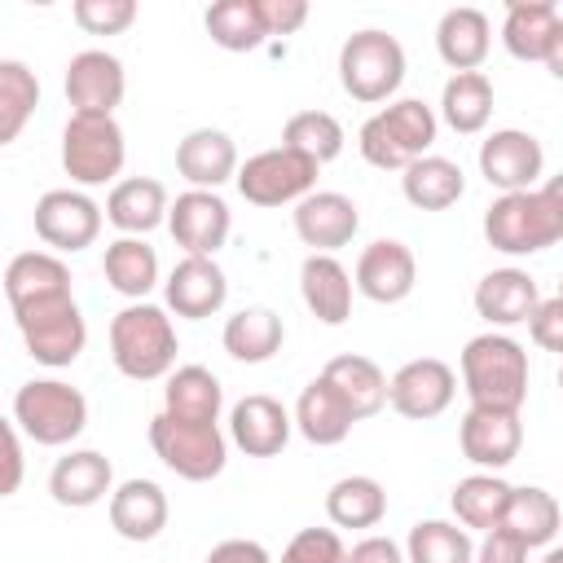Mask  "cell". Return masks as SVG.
Returning <instances> with one entry per match:
<instances>
[{
    "label": "cell",
    "instance_id": "obj_48",
    "mask_svg": "<svg viewBox=\"0 0 563 563\" xmlns=\"http://www.w3.org/2000/svg\"><path fill=\"white\" fill-rule=\"evenodd\" d=\"M471 563H528V545H523L515 532L493 528V532H484V541L475 545Z\"/></svg>",
    "mask_w": 563,
    "mask_h": 563
},
{
    "label": "cell",
    "instance_id": "obj_47",
    "mask_svg": "<svg viewBox=\"0 0 563 563\" xmlns=\"http://www.w3.org/2000/svg\"><path fill=\"white\" fill-rule=\"evenodd\" d=\"M26 479V457H22V440L18 427L9 418H0V497H13Z\"/></svg>",
    "mask_w": 563,
    "mask_h": 563
},
{
    "label": "cell",
    "instance_id": "obj_4",
    "mask_svg": "<svg viewBox=\"0 0 563 563\" xmlns=\"http://www.w3.org/2000/svg\"><path fill=\"white\" fill-rule=\"evenodd\" d=\"M13 422L26 440L62 449L70 440L84 435L88 427V400L79 387L62 383V378H31L18 387L13 396Z\"/></svg>",
    "mask_w": 563,
    "mask_h": 563
},
{
    "label": "cell",
    "instance_id": "obj_24",
    "mask_svg": "<svg viewBox=\"0 0 563 563\" xmlns=\"http://www.w3.org/2000/svg\"><path fill=\"white\" fill-rule=\"evenodd\" d=\"M488 48H493V22H488V13L471 9V4L444 9L440 26H435V53H440V62L453 75L479 70L484 57H488Z\"/></svg>",
    "mask_w": 563,
    "mask_h": 563
},
{
    "label": "cell",
    "instance_id": "obj_40",
    "mask_svg": "<svg viewBox=\"0 0 563 563\" xmlns=\"http://www.w3.org/2000/svg\"><path fill=\"white\" fill-rule=\"evenodd\" d=\"M202 22H207L211 44H220L224 53H251L268 40L260 0H216Z\"/></svg>",
    "mask_w": 563,
    "mask_h": 563
},
{
    "label": "cell",
    "instance_id": "obj_43",
    "mask_svg": "<svg viewBox=\"0 0 563 563\" xmlns=\"http://www.w3.org/2000/svg\"><path fill=\"white\" fill-rule=\"evenodd\" d=\"M475 541L449 519H418L405 537V563H471Z\"/></svg>",
    "mask_w": 563,
    "mask_h": 563
},
{
    "label": "cell",
    "instance_id": "obj_45",
    "mask_svg": "<svg viewBox=\"0 0 563 563\" xmlns=\"http://www.w3.org/2000/svg\"><path fill=\"white\" fill-rule=\"evenodd\" d=\"M343 541L334 528H299L286 550H282V563H343Z\"/></svg>",
    "mask_w": 563,
    "mask_h": 563
},
{
    "label": "cell",
    "instance_id": "obj_29",
    "mask_svg": "<svg viewBox=\"0 0 563 563\" xmlns=\"http://www.w3.org/2000/svg\"><path fill=\"white\" fill-rule=\"evenodd\" d=\"M290 422H295V431L308 440V444H317V449H330V444H343L347 440V431L356 427V418L347 413V405H343V396L317 374L303 391H299V400H295V413H290Z\"/></svg>",
    "mask_w": 563,
    "mask_h": 563
},
{
    "label": "cell",
    "instance_id": "obj_23",
    "mask_svg": "<svg viewBox=\"0 0 563 563\" xmlns=\"http://www.w3.org/2000/svg\"><path fill=\"white\" fill-rule=\"evenodd\" d=\"M176 172L189 180V189H220L238 176V145L220 128H194L176 145Z\"/></svg>",
    "mask_w": 563,
    "mask_h": 563
},
{
    "label": "cell",
    "instance_id": "obj_15",
    "mask_svg": "<svg viewBox=\"0 0 563 563\" xmlns=\"http://www.w3.org/2000/svg\"><path fill=\"white\" fill-rule=\"evenodd\" d=\"M167 229H172L176 246H185V255L216 260V251L229 242L233 211L211 189H185V194H176V202H167Z\"/></svg>",
    "mask_w": 563,
    "mask_h": 563
},
{
    "label": "cell",
    "instance_id": "obj_36",
    "mask_svg": "<svg viewBox=\"0 0 563 563\" xmlns=\"http://www.w3.org/2000/svg\"><path fill=\"white\" fill-rule=\"evenodd\" d=\"M506 497H510V484L501 475H488V471H475L466 479L453 484L449 493V506H453V519L457 528H475V532H493L501 528V515H506Z\"/></svg>",
    "mask_w": 563,
    "mask_h": 563
},
{
    "label": "cell",
    "instance_id": "obj_20",
    "mask_svg": "<svg viewBox=\"0 0 563 563\" xmlns=\"http://www.w3.org/2000/svg\"><path fill=\"white\" fill-rule=\"evenodd\" d=\"M295 422H290V409L264 391L255 396H242L233 409H229V440L246 453V457H277L290 440Z\"/></svg>",
    "mask_w": 563,
    "mask_h": 563
},
{
    "label": "cell",
    "instance_id": "obj_19",
    "mask_svg": "<svg viewBox=\"0 0 563 563\" xmlns=\"http://www.w3.org/2000/svg\"><path fill=\"white\" fill-rule=\"evenodd\" d=\"M163 299H167V312L185 317V321H202V317H216L229 299V277L224 268L211 260V255H185L167 282H163Z\"/></svg>",
    "mask_w": 563,
    "mask_h": 563
},
{
    "label": "cell",
    "instance_id": "obj_22",
    "mask_svg": "<svg viewBox=\"0 0 563 563\" xmlns=\"http://www.w3.org/2000/svg\"><path fill=\"white\" fill-rule=\"evenodd\" d=\"M537 303H541V290H537V277L528 268H493L475 286V312L493 330L523 325Z\"/></svg>",
    "mask_w": 563,
    "mask_h": 563
},
{
    "label": "cell",
    "instance_id": "obj_50",
    "mask_svg": "<svg viewBox=\"0 0 563 563\" xmlns=\"http://www.w3.org/2000/svg\"><path fill=\"white\" fill-rule=\"evenodd\" d=\"M343 563H405V550L391 537H361L352 550H343Z\"/></svg>",
    "mask_w": 563,
    "mask_h": 563
},
{
    "label": "cell",
    "instance_id": "obj_9",
    "mask_svg": "<svg viewBox=\"0 0 563 563\" xmlns=\"http://www.w3.org/2000/svg\"><path fill=\"white\" fill-rule=\"evenodd\" d=\"M317 163H308L303 154L286 150V145H273V150H260L251 154L246 163H238V194L255 207H286V202H299L317 189Z\"/></svg>",
    "mask_w": 563,
    "mask_h": 563
},
{
    "label": "cell",
    "instance_id": "obj_18",
    "mask_svg": "<svg viewBox=\"0 0 563 563\" xmlns=\"http://www.w3.org/2000/svg\"><path fill=\"white\" fill-rule=\"evenodd\" d=\"M356 229H361V211L347 194L312 189L308 198L295 202V233L303 246H312V255H334L356 238Z\"/></svg>",
    "mask_w": 563,
    "mask_h": 563
},
{
    "label": "cell",
    "instance_id": "obj_17",
    "mask_svg": "<svg viewBox=\"0 0 563 563\" xmlns=\"http://www.w3.org/2000/svg\"><path fill=\"white\" fill-rule=\"evenodd\" d=\"M413 282H418V260L396 238L369 242L352 273V290H361L369 303H400L413 295Z\"/></svg>",
    "mask_w": 563,
    "mask_h": 563
},
{
    "label": "cell",
    "instance_id": "obj_5",
    "mask_svg": "<svg viewBox=\"0 0 563 563\" xmlns=\"http://www.w3.org/2000/svg\"><path fill=\"white\" fill-rule=\"evenodd\" d=\"M339 84L352 101L378 106L391 101L396 88L405 84V48L387 31H352L339 48Z\"/></svg>",
    "mask_w": 563,
    "mask_h": 563
},
{
    "label": "cell",
    "instance_id": "obj_38",
    "mask_svg": "<svg viewBox=\"0 0 563 563\" xmlns=\"http://www.w3.org/2000/svg\"><path fill=\"white\" fill-rule=\"evenodd\" d=\"M374 123L391 136V145H396L409 163L422 158V154H431L435 132H440V119H435V110H431L422 97H396V101H387V106L374 114Z\"/></svg>",
    "mask_w": 563,
    "mask_h": 563
},
{
    "label": "cell",
    "instance_id": "obj_44",
    "mask_svg": "<svg viewBox=\"0 0 563 563\" xmlns=\"http://www.w3.org/2000/svg\"><path fill=\"white\" fill-rule=\"evenodd\" d=\"M70 13L88 35H123L136 22V0H75Z\"/></svg>",
    "mask_w": 563,
    "mask_h": 563
},
{
    "label": "cell",
    "instance_id": "obj_42",
    "mask_svg": "<svg viewBox=\"0 0 563 563\" xmlns=\"http://www.w3.org/2000/svg\"><path fill=\"white\" fill-rule=\"evenodd\" d=\"M343 141H347L343 136V123L330 110H299L282 128V145L295 150V154H303L317 167H325L330 158H339L343 154Z\"/></svg>",
    "mask_w": 563,
    "mask_h": 563
},
{
    "label": "cell",
    "instance_id": "obj_6",
    "mask_svg": "<svg viewBox=\"0 0 563 563\" xmlns=\"http://www.w3.org/2000/svg\"><path fill=\"white\" fill-rule=\"evenodd\" d=\"M150 449L172 475L189 484L216 479L229 462V435L220 431V422H185L172 413L150 418Z\"/></svg>",
    "mask_w": 563,
    "mask_h": 563
},
{
    "label": "cell",
    "instance_id": "obj_51",
    "mask_svg": "<svg viewBox=\"0 0 563 563\" xmlns=\"http://www.w3.org/2000/svg\"><path fill=\"white\" fill-rule=\"evenodd\" d=\"M207 563H273V554L251 537H229V541L211 545Z\"/></svg>",
    "mask_w": 563,
    "mask_h": 563
},
{
    "label": "cell",
    "instance_id": "obj_14",
    "mask_svg": "<svg viewBox=\"0 0 563 563\" xmlns=\"http://www.w3.org/2000/svg\"><path fill=\"white\" fill-rule=\"evenodd\" d=\"M66 101H70V114H114L123 106V92H128V75H123V62L106 48H84L66 62Z\"/></svg>",
    "mask_w": 563,
    "mask_h": 563
},
{
    "label": "cell",
    "instance_id": "obj_28",
    "mask_svg": "<svg viewBox=\"0 0 563 563\" xmlns=\"http://www.w3.org/2000/svg\"><path fill=\"white\" fill-rule=\"evenodd\" d=\"M299 295L321 325H343L352 317V273L334 255H308L299 264Z\"/></svg>",
    "mask_w": 563,
    "mask_h": 563
},
{
    "label": "cell",
    "instance_id": "obj_37",
    "mask_svg": "<svg viewBox=\"0 0 563 563\" xmlns=\"http://www.w3.org/2000/svg\"><path fill=\"white\" fill-rule=\"evenodd\" d=\"M440 119L457 132V136H475L488 128L493 119V79L484 70H466L453 75L440 92Z\"/></svg>",
    "mask_w": 563,
    "mask_h": 563
},
{
    "label": "cell",
    "instance_id": "obj_34",
    "mask_svg": "<svg viewBox=\"0 0 563 563\" xmlns=\"http://www.w3.org/2000/svg\"><path fill=\"white\" fill-rule=\"evenodd\" d=\"M101 273L110 282V290L141 303L158 286V251L145 238H114L101 255Z\"/></svg>",
    "mask_w": 563,
    "mask_h": 563
},
{
    "label": "cell",
    "instance_id": "obj_49",
    "mask_svg": "<svg viewBox=\"0 0 563 563\" xmlns=\"http://www.w3.org/2000/svg\"><path fill=\"white\" fill-rule=\"evenodd\" d=\"M260 13H264L268 35H295L308 22V4L303 0H260Z\"/></svg>",
    "mask_w": 563,
    "mask_h": 563
},
{
    "label": "cell",
    "instance_id": "obj_21",
    "mask_svg": "<svg viewBox=\"0 0 563 563\" xmlns=\"http://www.w3.org/2000/svg\"><path fill=\"white\" fill-rule=\"evenodd\" d=\"M114 488V466L106 453L97 449H70L66 457L53 462L48 471V493L57 506H70V510H88L97 501H106Z\"/></svg>",
    "mask_w": 563,
    "mask_h": 563
},
{
    "label": "cell",
    "instance_id": "obj_8",
    "mask_svg": "<svg viewBox=\"0 0 563 563\" xmlns=\"http://www.w3.org/2000/svg\"><path fill=\"white\" fill-rule=\"evenodd\" d=\"M13 321H18V334H22L26 356L40 361V365H48V369L75 365L79 352H84V343H88V321H84L75 295L18 308Z\"/></svg>",
    "mask_w": 563,
    "mask_h": 563
},
{
    "label": "cell",
    "instance_id": "obj_30",
    "mask_svg": "<svg viewBox=\"0 0 563 563\" xmlns=\"http://www.w3.org/2000/svg\"><path fill=\"white\" fill-rule=\"evenodd\" d=\"M321 378L343 396V405H347V413H352L356 422L374 418V413L387 405V374H383L369 356L343 352V356H334V361L321 369Z\"/></svg>",
    "mask_w": 563,
    "mask_h": 563
},
{
    "label": "cell",
    "instance_id": "obj_2",
    "mask_svg": "<svg viewBox=\"0 0 563 563\" xmlns=\"http://www.w3.org/2000/svg\"><path fill=\"white\" fill-rule=\"evenodd\" d=\"M176 352H180V339H176V325H172L167 308L141 299V303H128L123 312H114V321H110V361L123 378H132V383L167 378L176 369Z\"/></svg>",
    "mask_w": 563,
    "mask_h": 563
},
{
    "label": "cell",
    "instance_id": "obj_3",
    "mask_svg": "<svg viewBox=\"0 0 563 563\" xmlns=\"http://www.w3.org/2000/svg\"><path fill=\"white\" fill-rule=\"evenodd\" d=\"M462 387L471 396V409L519 413L528 400V352L501 330L475 334L462 347Z\"/></svg>",
    "mask_w": 563,
    "mask_h": 563
},
{
    "label": "cell",
    "instance_id": "obj_1",
    "mask_svg": "<svg viewBox=\"0 0 563 563\" xmlns=\"http://www.w3.org/2000/svg\"><path fill=\"white\" fill-rule=\"evenodd\" d=\"M484 238L501 255H541L563 238V189L554 180L501 194L484 211Z\"/></svg>",
    "mask_w": 563,
    "mask_h": 563
},
{
    "label": "cell",
    "instance_id": "obj_26",
    "mask_svg": "<svg viewBox=\"0 0 563 563\" xmlns=\"http://www.w3.org/2000/svg\"><path fill=\"white\" fill-rule=\"evenodd\" d=\"M167 493L154 479H123L110 488V528L123 541H154L167 528Z\"/></svg>",
    "mask_w": 563,
    "mask_h": 563
},
{
    "label": "cell",
    "instance_id": "obj_39",
    "mask_svg": "<svg viewBox=\"0 0 563 563\" xmlns=\"http://www.w3.org/2000/svg\"><path fill=\"white\" fill-rule=\"evenodd\" d=\"M501 528L515 532L528 550L550 545V541L559 537V501H554V493H545V488H537V484H523V488L510 484Z\"/></svg>",
    "mask_w": 563,
    "mask_h": 563
},
{
    "label": "cell",
    "instance_id": "obj_13",
    "mask_svg": "<svg viewBox=\"0 0 563 563\" xmlns=\"http://www.w3.org/2000/svg\"><path fill=\"white\" fill-rule=\"evenodd\" d=\"M457 396V374L453 365H444L440 356H418V361H405L391 378H387V405L400 413V418H413V422H427V418H440Z\"/></svg>",
    "mask_w": 563,
    "mask_h": 563
},
{
    "label": "cell",
    "instance_id": "obj_12",
    "mask_svg": "<svg viewBox=\"0 0 563 563\" xmlns=\"http://www.w3.org/2000/svg\"><path fill=\"white\" fill-rule=\"evenodd\" d=\"M479 176L501 194L537 189L541 176H545V150L532 132L497 128L479 141Z\"/></svg>",
    "mask_w": 563,
    "mask_h": 563
},
{
    "label": "cell",
    "instance_id": "obj_16",
    "mask_svg": "<svg viewBox=\"0 0 563 563\" xmlns=\"http://www.w3.org/2000/svg\"><path fill=\"white\" fill-rule=\"evenodd\" d=\"M457 444H462L466 462L497 475L519 457L523 422H519V413H506V409H466L457 422Z\"/></svg>",
    "mask_w": 563,
    "mask_h": 563
},
{
    "label": "cell",
    "instance_id": "obj_31",
    "mask_svg": "<svg viewBox=\"0 0 563 563\" xmlns=\"http://www.w3.org/2000/svg\"><path fill=\"white\" fill-rule=\"evenodd\" d=\"M400 194L409 207L418 211H449L462 194H466V176L453 158H440V154H422L405 167L400 176Z\"/></svg>",
    "mask_w": 563,
    "mask_h": 563
},
{
    "label": "cell",
    "instance_id": "obj_35",
    "mask_svg": "<svg viewBox=\"0 0 563 563\" xmlns=\"http://www.w3.org/2000/svg\"><path fill=\"white\" fill-rule=\"evenodd\" d=\"M325 515L334 528H378L387 515V488L374 475H343L325 493Z\"/></svg>",
    "mask_w": 563,
    "mask_h": 563
},
{
    "label": "cell",
    "instance_id": "obj_41",
    "mask_svg": "<svg viewBox=\"0 0 563 563\" xmlns=\"http://www.w3.org/2000/svg\"><path fill=\"white\" fill-rule=\"evenodd\" d=\"M35 106H40L35 70L26 62H18V57H0V150L22 136V128L31 123Z\"/></svg>",
    "mask_w": 563,
    "mask_h": 563
},
{
    "label": "cell",
    "instance_id": "obj_33",
    "mask_svg": "<svg viewBox=\"0 0 563 563\" xmlns=\"http://www.w3.org/2000/svg\"><path fill=\"white\" fill-rule=\"evenodd\" d=\"M224 352L233 356V361H242V365H264V361H273L277 352H282V343H286V325H282V317L273 312V308H242V312H233L229 321H224Z\"/></svg>",
    "mask_w": 563,
    "mask_h": 563
},
{
    "label": "cell",
    "instance_id": "obj_11",
    "mask_svg": "<svg viewBox=\"0 0 563 563\" xmlns=\"http://www.w3.org/2000/svg\"><path fill=\"white\" fill-rule=\"evenodd\" d=\"M101 207L84 189H48L35 202V238L53 255H75L88 251L101 233Z\"/></svg>",
    "mask_w": 563,
    "mask_h": 563
},
{
    "label": "cell",
    "instance_id": "obj_10",
    "mask_svg": "<svg viewBox=\"0 0 563 563\" xmlns=\"http://www.w3.org/2000/svg\"><path fill=\"white\" fill-rule=\"evenodd\" d=\"M501 44L515 62H541L550 75L563 79V18L550 0H510Z\"/></svg>",
    "mask_w": 563,
    "mask_h": 563
},
{
    "label": "cell",
    "instance_id": "obj_32",
    "mask_svg": "<svg viewBox=\"0 0 563 563\" xmlns=\"http://www.w3.org/2000/svg\"><path fill=\"white\" fill-rule=\"evenodd\" d=\"M220 409H224V387L207 365H180L167 374L163 413L185 422H220Z\"/></svg>",
    "mask_w": 563,
    "mask_h": 563
},
{
    "label": "cell",
    "instance_id": "obj_27",
    "mask_svg": "<svg viewBox=\"0 0 563 563\" xmlns=\"http://www.w3.org/2000/svg\"><path fill=\"white\" fill-rule=\"evenodd\" d=\"M4 295H9L13 312L44 303V299H62V295H70V268L53 251H22L4 268Z\"/></svg>",
    "mask_w": 563,
    "mask_h": 563
},
{
    "label": "cell",
    "instance_id": "obj_52",
    "mask_svg": "<svg viewBox=\"0 0 563 563\" xmlns=\"http://www.w3.org/2000/svg\"><path fill=\"white\" fill-rule=\"evenodd\" d=\"M541 563H563V550H545V559Z\"/></svg>",
    "mask_w": 563,
    "mask_h": 563
},
{
    "label": "cell",
    "instance_id": "obj_7",
    "mask_svg": "<svg viewBox=\"0 0 563 563\" xmlns=\"http://www.w3.org/2000/svg\"><path fill=\"white\" fill-rule=\"evenodd\" d=\"M128 141L114 114H70L62 128V167L75 185L97 189L123 172Z\"/></svg>",
    "mask_w": 563,
    "mask_h": 563
},
{
    "label": "cell",
    "instance_id": "obj_46",
    "mask_svg": "<svg viewBox=\"0 0 563 563\" xmlns=\"http://www.w3.org/2000/svg\"><path fill=\"white\" fill-rule=\"evenodd\" d=\"M528 334H532V343L537 347H545V352H563V299L559 295H541V303L532 308V317H528Z\"/></svg>",
    "mask_w": 563,
    "mask_h": 563
},
{
    "label": "cell",
    "instance_id": "obj_25",
    "mask_svg": "<svg viewBox=\"0 0 563 563\" xmlns=\"http://www.w3.org/2000/svg\"><path fill=\"white\" fill-rule=\"evenodd\" d=\"M167 189L163 180L154 176H128V180H114L110 198H106V220L123 233V238H145L150 229L167 224Z\"/></svg>",
    "mask_w": 563,
    "mask_h": 563
}]
</instances>
